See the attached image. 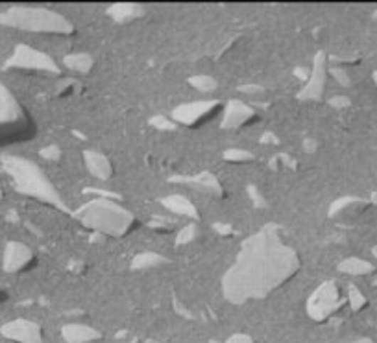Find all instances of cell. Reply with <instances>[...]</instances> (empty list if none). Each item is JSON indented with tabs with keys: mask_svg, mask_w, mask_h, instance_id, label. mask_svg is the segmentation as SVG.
Instances as JSON below:
<instances>
[{
	"mask_svg": "<svg viewBox=\"0 0 377 343\" xmlns=\"http://www.w3.org/2000/svg\"><path fill=\"white\" fill-rule=\"evenodd\" d=\"M299 270L302 258L294 247L283 240L276 227H262L243 242L222 277V293L237 307L261 301L287 286Z\"/></svg>",
	"mask_w": 377,
	"mask_h": 343,
	"instance_id": "cell-1",
	"label": "cell"
},
{
	"mask_svg": "<svg viewBox=\"0 0 377 343\" xmlns=\"http://www.w3.org/2000/svg\"><path fill=\"white\" fill-rule=\"evenodd\" d=\"M2 166H4L6 174L9 175L17 192L33 197L46 205L65 209L63 197L60 196L51 179L43 174V170L36 163L23 159V157L8 156L2 159Z\"/></svg>",
	"mask_w": 377,
	"mask_h": 343,
	"instance_id": "cell-2",
	"label": "cell"
},
{
	"mask_svg": "<svg viewBox=\"0 0 377 343\" xmlns=\"http://www.w3.org/2000/svg\"><path fill=\"white\" fill-rule=\"evenodd\" d=\"M78 218L83 227L111 238H124L139 227V220L134 212L104 197L92 200L87 205H83L82 211L78 212Z\"/></svg>",
	"mask_w": 377,
	"mask_h": 343,
	"instance_id": "cell-3",
	"label": "cell"
},
{
	"mask_svg": "<svg viewBox=\"0 0 377 343\" xmlns=\"http://www.w3.org/2000/svg\"><path fill=\"white\" fill-rule=\"evenodd\" d=\"M0 26L15 28L23 32L46 33V36H73L76 32L73 21L46 8L15 6L0 13Z\"/></svg>",
	"mask_w": 377,
	"mask_h": 343,
	"instance_id": "cell-4",
	"label": "cell"
},
{
	"mask_svg": "<svg viewBox=\"0 0 377 343\" xmlns=\"http://www.w3.org/2000/svg\"><path fill=\"white\" fill-rule=\"evenodd\" d=\"M36 122L15 92L0 82V146L30 141L36 135Z\"/></svg>",
	"mask_w": 377,
	"mask_h": 343,
	"instance_id": "cell-5",
	"label": "cell"
},
{
	"mask_svg": "<svg viewBox=\"0 0 377 343\" xmlns=\"http://www.w3.org/2000/svg\"><path fill=\"white\" fill-rule=\"evenodd\" d=\"M8 69L21 70L30 74H45V76H58L61 72L60 65L54 58L43 50H37L33 46L18 45L15 46L14 54L6 63Z\"/></svg>",
	"mask_w": 377,
	"mask_h": 343,
	"instance_id": "cell-6",
	"label": "cell"
},
{
	"mask_svg": "<svg viewBox=\"0 0 377 343\" xmlns=\"http://www.w3.org/2000/svg\"><path fill=\"white\" fill-rule=\"evenodd\" d=\"M342 303H344V298H342L339 284L327 281L311 293V298L307 299V305H305V312L313 321L324 323V321L331 320L336 312L341 310Z\"/></svg>",
	"mask_w": 377,
	"mask_h": 343,
	"instance_id": "cell-7",
	"label": "cell"
},
{
	"mask_svg": "<svg viewBox=\"0 0 377 343\" xmlns=\"http://www.w3.org/2000/svg\"><path fill=\"white\" fill-rule=\"evenodd\" d=\"M225 104L221 100H198L187 102L174 107L171 113L172 120L185 128H202L206 124L213 122L218 114L224 113Z\"/></svg>",
	"mask_w": 377,
	"mask_h": 343,
	"instance_id": "cell-8",
	"label": "cell"
},
{
	"mask_svg": "<svg viewBox=\"0 0 377 343\" xmlns=\"http://www.w3.org/2000/svg\"><path fill=\"white\" fill-rule=\"evenodd\" d=\"M37 264V256L32 247H28L23 242H8L4 247L2 256V270L8 275H21L30 271Z\"/></svg>",
	"mask_w": 377,
	"mask_h": 343,
	"instance_id": "cell-9",
	"label": "cell"
},
{
	"mask_svg": "<svg viewBox=\"0 0 377 343\" xmlns=\"http://www.w3.org/2000/svg\"><path fill=\"white\" fill-rule=\"evenodd\" d=\"M259 120H261V116H259V113L252 106H248V104H244L240 100H231L225 104L221 126L224 129L237 131V129L252 128L253 124H257Z\"/></svg>",
	"mask_w": 377,
	"mask_h": 343,
	"instance_id": "cell-10",
	"label": "cell"
},
{
	"mask_svg": "<svg viewBox=\"0 0 377 343\" xmlns=\"http://www.w3.org/2000/svg\"><path fill=\"white\" fill-rule=\"evenodd\" d=\"M0 332H2V336H4L6 339H11V342L43 343L41 325L32 320H24V317H18V320L4 323L2 329H0Z\"/></svg>",
	"mask_w": 377,
	"mask_h": 343,
	"instance_id": "cell-11",
	"label": "cell"
},
{
	"mask_svg": "<svg viewBox=\"0 0 377 343\" xmlns=\"http://www.w3.org/2000/svg\"><path fill=\"white\" fill-rule=\"evenodd\" d=\"M324 87H326V58L318 54L314 58L311 78H309L307 85L299 91L298 97L302 100H320L324 97Z\"/></svg>",
	"mask_w": 377,
	"mask_h": 343,
	"instance_id": "cell-12",
	"label": "cell"
},
{
	"mask_svg": "<svg viewBox=\"0 0 377 343\" xmlns=\"http://www.w3.org/2000/svg\"><path fill=\"white\" fill-rule=\"evenodd\" d=\"M83 163H85V168L89 170V174L92 178L100 179V181H110L115 175V166H113L111 159L104 156V153H100V151H83Z\"/></svg>",
	"mask_w": 377,
	"mask_h": 343,
	"instance_id": "cell-13",
	"label": "cell"
},
{
	"mask_svg": "<svg viewBox=\"0 0 377 343\" xmlns=\"http://www.w3.org/2000/svg\"><path fill=\"white\" fill-rule=\"evenodd\" d=\"M61 336L67 343H97L102 338L100 330L85 323H67L61 329Z\"/></svg>",
	"mask_w": 377,
	"mask_h": 343,
	"instance_id": "cell-14",
	"label": "cell"
},
{
	"mask_svg": "<svg viewBox=\"0 0 377 343\" xmlns=\"http://www.w3.org/2000/svg\"><path fill=\"white\" fill-rule=\"evenodd\" d=\"M163 207L166 211L172 212L176 216H181V218H191V220H198V209L188 197L181 196V194H172V196H166L161 200Z\"/></svg>",
	"mask_w": 377,
	"mask_h": 343,
	"instance_id": "cell-15",
	"label": "cell"
},
{
	"mask_svg": "<svg viewBox=\"0 0 377 343\" xmlns=\"http://www.w3.org/2000/svg\"><path fill=\"white\" fill-rule=\"evenodd\" d=\"M63 63L67 69L78 74H91L95 69V58L85 52H74V54L65 55Z\"/></svg>",
	"mask_w": 377,
	"mask_h": 343,
	"instance_id": "cell-16",
	"label": "cell"
},
{
	"mask_svg": "<svg viewBox=\"0 0 377 343\" xmlns=\"http://www.w3.org/2000/svg\"><path fill=\"white\" fill-rule=\"evenodd\" d=\"M166 258L161 255H157V253H141V255H137L134 258V262H132V268L134 270H150V268H157V266L165 264Z\"/></svg>",
	"mask_w": 377,
	"mask_h": 343,
	"instance_id": "cell-17",
	"label": "cell"
},
{
	"mask_svg": "<svg viewBox=\"0 0 377 343\" xmlns=\"http://www.w3.org/2000/svg\"><path fill=\"white\" fill-rule=\"evenodd\" d=\"M110 13L113 15V17H115L119 23H128V21H132V18L139 17V15H143L144 11L139 8V6L120 4V6H115V8H111Z\"/></svg>",
	"mask_w": 377,
	"mask_h": 343,
	"instance_id": "cell-18",
	"label": "cell"
},
{
	"mask_svg": "<svg viewBox=\"0 0 377 343\" xmlns=\"http://www.w3.org/2000/svg\"><path fill=\"white\" fill-rule=\"evenodd\" d=\"M188 85H191L193 89H196V91L203 92V94L215 92L216 87H218L216 80L211 78V76H207V74H198V76L188 78Z\"/></svg>",
	"mask_w": 377,
	"mask_h": 343,
	"instance_id": "cell-19",
	"label": "cell"
},
{
	"mask_svg": "<svg viewBox=\"0 0 377 343\" xmlns=\"http://www.w3.org/2000/svg\"><path fill=\"white\" fill-rule=\"evenodd\" d=\"M191 183L196 185V187L202 188V190H207V192L216 194V196H222V185L218 183V179L213 178L211 174L198 175V178L191 179Z\"/></svg>",
	"mask_w": 377,
	"mask_h": 343,
	"instance_id": "cell-20",
	"label": "cell"
},
{
	"mask_svg": "<svg viewBox=\"0 0 377 343\" xmlns=\"http://www.w3.org/2000/svg\"><path fill=\"white\" fill-rule=\"evenodd\" d=\"M224 159L230 163H248L253 159V156L246 150H228L224 151Z\"/></svg>",
	"mask_w": 377,
	"mask_h": 343,
	"instance_id": "cell-21",
	"label": "cell"
},
{
	"mask_svg": "<svg viewBox=\"0 0 377 343\" xmlns=\"http://www.w3.org/2000/svg\"><path fill=\"white\" fill-rule=\"evenodd\" d=\"M80 83L76 82V80H63V82L60 83V89H58V97L61 98H69L73 97L74 92L78 91Z\"/></svg>",
	"mask_w": 377,
	"mask_h": 343,
	"instance_id": "cell-22",
	"label": "cell"
},
{
	"mask_svg": "<svg viewBox=\"0 0 377 343\" xmlns=\"http://www.w3.org/2000/svg\"><path fill=\"white\" fill-rule=\"evenodd\" d=\"M339 270L346 271V273H357V271L361 270H366V266L361 264L357 258H348V261H344L341 266H339Z\"/></svg>",
	"mask_w": 377,
	"mask_h": 343,
	"instance_id": "cell-23",
	"label": "cell"
},
{
	"mask_svg": "<svg viewBox=\"0 0 377 343\" xmlns=\"http://www.w3.org/2000/svg\"><path fill=\"white\" fill-rule=\"evenodd\" d=\"M41 157H45V159H48V160H58L61 157V150L58 146L43 148V150H41Z\"/></svg>",
	"mask_w": 377,
	"mask_h": 343,
	"instance_id": "cell-24",
	"label": "cell"
},
{
	"mask_svg": "<svg viewBox=\"0 0 377 343\" xmlns=\"http://www.w3.org/2000/svg\"><path fill=\"white\" fill-rule=\"evenodd\" d=\"M225 343H255V339L250 334H244V332H237V334L230 336L225 339Z\"/></svg>",
	"mask_w": 377,
	"mask_h": 343,
	"instance_id": "cell-25",
	"label": "cell"
},
{
	"mask_svg": "<svg viewBox=\"0 0 377 343\" xmlns=\"http://www.w3.org/2000/svg\"><path fill=\"white\" fill-rule=\"evenodd\" d=\"M6 298H8V295H6L4 288H2V286H0V303H2V301H6Z\"/></svg>",
	"mask_w": 377,
	"mask_h": 343,
	"instance_id": "cell-26",
	"label": "cell"
},
{
	"mask_svg": "<svg viewBox=\"0 0 377 343\" xmlns=\"http://www.w3.org/2000/svg\"><path fill=\"white\" fill-rule=\"evenodd\" d=\"M2 200H4V188L0 187V202H2Z\"/></svg>",
	"mask_w": 377,
	"mask_h": 343,
	"instance_id": "cell-27",
	"label": "cell"
},
{
	"mask_svg": "<svg viewBox=\"0 0 377 343\" xmlns=\"http://www.w3.org/2000/svg\"><path fill=\"white\" fill-rule=\"evenodd\" d=\"M354 343H372V342H366V339H361V342H354Z\"/></svg>",
	"mask_w": 377,
	"mask_h": 343,
	"instance_id": "cell-28",
	"label": "cell"
}]
</instances>
